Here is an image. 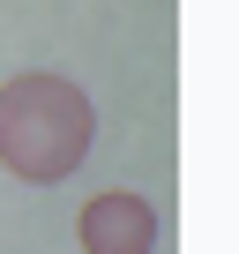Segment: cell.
I'll return each mask as SVG.
<instances>
[{"label":"cell","mask_w":239,"mask_h":254,"mask_svg":"<svg viewBox=\"0 0 239 254\" xmlns=\"http://www.w3.org/2000/svg\"><path fill=\"white\" fill-rule=\"evenodd\" d=\"M90 135H97V112L67 75L30 67V75L0 82V165L15 180H30V187L67 180L90 157Z\"/></svg>","instance_id":"cell-1"},{"label":"cell","mask_w":239,"mask_h":254,"mask_svg":"<svg viewBox=\"0 0 239 254\" xmlns=\"http://www.w3.org/2000/svg\"><path fill=\"white\" fill-rule=\"evenodd\" d=\"M75 239H82V254H150L157 247V209L127 187H105V194L82 202Z\"/></svg>","instance_id":"cell-2"}]
</instances>
